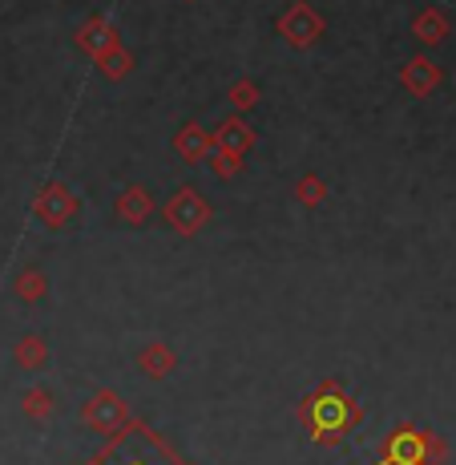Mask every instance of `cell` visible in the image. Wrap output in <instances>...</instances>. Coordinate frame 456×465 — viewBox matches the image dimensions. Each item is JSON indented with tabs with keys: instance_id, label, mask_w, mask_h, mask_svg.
Returning a JSON list of instances; mask_svg holds the SVG:
<instances>
[{
	"instance_id": "1",
	"label": "cell",
	"mask_w": 456,
	"mask_h": 465,
	"mask_svg": "<svg viewBox=\"0 0 456 465\" xmlns=\"http://www.w3.org/2000/svg\"><path fill=\"white\" fill-rule=\"evenodd\" d=\"M299 417H303V425H307V433L315 437V441L332 445L355 421H360V405H355V401L347 397V392L339 389L335 381H324L307 401H303Z\"/></svg>"
},
{
	"instance_id": "2",
	"label": "cell",
	"mask_w": 456,
	"mask_h": 465,
	"mask_svg": "<svg viewBox=\"0 0 456 465\" xmlns=\"http://www.w3.org/2000/svg\"><path fill=\"white\" fill-rule=\"evenodd\" d=\"M432 453H441V441L420 433L412 425H400L383 445V458L375 465H432Z\"/></svg>"
},
{
	"instance_id": "3",
	"label": "cell",
	"mask_w": 456,
	"mask_h": 465,
	"mask_svg": "<svg viewBox=\"0 0 456 465\" xmlns=\"http://www.w3.org/2000/svg\"><path fill=\"white\" fill-rule=\"evenodd\" d=\"M166 223L178 235H199L210 223V203H202V194L194 191V186H182V191L166 203Z\"/></svg>"
},
{
	"instance_id": "4",
	"label": "cell",
	"mask_w": 456,
	"mask_h": 465,
	"mask_svg": "<svg viewBox=\"0 0 456 465\" xmlns=\"http://www.w3.org/2000/svg\"><path fill=\"white\" fill-rule=\"evenodd\" d=\"M82 421L93 429V433H118V429L125 425V405H121V397H118V392H110V389H97L93 397L85 401Z\"/></svg>"
},
{
	"instance_id": "5",
	"label": "cell",
	"mask_w": 456,
	"mask_h": 465,
	"mask_svg": "<svg viewBox=\"0 0 456 465\" xmlns=\"http://www.w3.org/2000/svg\"><path fill=\"white\" fill-rule=\"evenodd\" d=\"M33 211H37V219L44 223V227H65V223L77 214V194L61 183H49V186H41Z\"/></svg>"
},
{
	"instance_id": "6",
	"label": "cell",
	"mask_w": 456,
	"mask_h": 465,
	"mask_svg": "<svg viewBox=\"0 0 456 465\" xmlns=\"http://www.w3.org/2000/svg\"><path fill=\"white\" fill-rule=\"evenodd\" d=\"M279 33H283V41H291L303 49V45L324 37V16H319L311 5H291L287 13L279 16Z\"/></svg>"
},
{
	"instance_id": "7",
	"label": "cell",
	"mask_w": 456,
	"mask_h": 465,
	"mask_svg": "<svg viewBox=\"0 0 456 465\" xmlns=\"http://www.w3.org/2000/svg\"><path fill=\"white\" fill-rule=\"evenodd\" d=\"M113 45H121L118 41V29H113L105 16H93V21H85L82 29H77V49L89 53V57H102V53H110Z\"/></svg>"
},
{
	"instance_id": "8",
	"label": "cell",
	"mask_w": 456,
	"mask_h": 465,
	"mask_svg": "<svg viewBox=\"0 0 456 465\" xmlns=\"http://www.w3.org/2000/svg\"><path fill=\"white\" fill-rule=\"evenodd\" d=\"M400 82H404L408 94H416V97H428L436 85H441V69L432 65L428 57H412L404 69H400Z\"/></svg>"
},
{
	"instance_id": "9",
	"label": "cell",
	"mask_w": 456,
	"mask_h": 465,
	"mask_svg": "<svg viewBox=\"0 0 456 465\" xmlns=\"http://www.w3.org/2000/svg\"><path fill=\"white\" fill-rule=\"evenodd\" d=\"M174 150L186 158V163H202V158L214 154V134H207L202 126H194V122H190V126L174 138Z\"/></svg>"
},
{
	"instance_id": "10",
	"label": "cell",
	"mask_w": 456,
	"mask_h": 465,
	"mask_svg": "<svg viewBox=\"0 0 456 465\" xmlns=\"http://www.w3.org/2000/svg\"><path fill=\"white\" fill-rule=\"evenodd\" d=\"M250 142H255V134H250V126H243V118H230L214 130V146L230 150V154H247Z\"/></svg>"
},
{
	"instance_id": "11",
	"label": "cell",
	"mask_w": 456,
	"mask_h": 465,
	"mask_svg": "<svg viewBox=\"0 0 456 465\" xmlns=\"http://www.w3.org/2000/svg\"><path fill=\"white\" fill-rule=\"evenodd\" d=\"M150 211H154V199H150L146 186H130V191L118 199V214L125 223H133V227H138V223H146Z\"/></svg>"
},
{
	"instance_id": "12",
	"label": "cell",
	"mask_w": 456,
	"mask_h": 465,
	"mask_svg": "<svg viewBox=\"0 0 456 465\" xmlns=\"http://www.w3.org/2000/svg\"><path fill=\"white\" fill-rule=\"evenodd\" d=\"M13 356H16V364H21V369L37 372V369H44V364H49V344H44V336L29 332L24 340H16Z\"/></svg>"
},
{
	"instance_id": "13",
	"label": "cell",
	"mask_w": 456,
	"mask_h": 465,
	"mask_svg": "<svg viewBox=\"0 0 456 465\" xmlns=\"http://www.w3.org/2000/svg\"><path fill=\"white\" fill-rule=\"evenodd\" d=\"M13 292H16V300H24V303H37V300H44V292H49V280H44V272H41V267H24V272L16 275Z\"/></svg>"
},
{
	"instance_id": "14",
	"label": "cell",
	"mask_w": 456,
	"mask_h": 465,
	"mask_svg": "<svg viewBox=\"0 0 456 465\" xmlns=\"http://www.w3.org/2000/svg\"><path fill=\"white\" fill-rule=\"evenodd\" d=\"M412 33H416V37L424 41V45H436V41L449 37V21H444V13H436V8H424V13L416 16Z\"/></svg>"
},
{
	"instance_id": "15",
	"label": "cell",
	"mask_w": 456,
	"mask_h": 465,
	"mask_svg": "<svg viewBox=\"0 0 456 465\" xmlns=\"http://www.w3.org/2000/svg\"><path fill=\"white\" fill-rule=\"evenodd\" d=\"M138 364H141L146 377H166V372L174 369V352H170L166 344H150V348H141Z\"/></svg>"
},
{
	"instance_id": "16",
	"label": "cell",
	"mask_w": 456,
	"mask_h": 465,
	"mask_svg": "<svg viewBox=\"0 0 456 465\" xmlns=\"http://www.w3.org/2000/svg\"><path fill=\"white\" fill-rule=\"evenodd\" d=\"M97 65H102V74L110 77V82H121V77L133 69V57L121 49V45H113L110 53H102V57H97Z\"/></svg>"
},
{
	"instance_id": "17",
	"label": "cell",
	"mask_w": 456,
	"mask_h": 465,
	"mask_svg": "<svg viewBox=\"0 0 456 465\" xmlns=\"http://www.w3.org/2000/svg\"><path fill=\"white\" fill-rule=\"evenodd\" d=\"M21 409H24V417H33V421H49V417H53V392L37 384V389L24 392Z\"/></svg>"
},
{
	"instance_id": "18",
	"label": "cell",
	"mask_w": 456,
	"mask_h": 465,
	"mask_svg": "<svg viewBox=\"0 0 456 465\" xmlns=\"http://www.w3.org/2000/svg\"><path fill=\"white\" fill-rule=\"evenodd\" d=\"M295 194H299V203H307V207H319V203L327 199V186L319 183L315 174H307V178H299V183H295Z\"/></svg>"
},
{
	"instance_id": "19",
	"label": "cell",
	"mask_w": 456,
	"mask_h": 465,
	"mask_svg": "<svg viewBox=\"0 0 456 465\" xmlns=\"http://www.w3.org/2000/svg\"><path fill=\"white\" fill-rule=\"evenodd\" d=\"M105 453H110V458H118V450H113V445H110ZM118 465H174V458H170V450L162 445V450H158V458H150V453H133V450H130L125 458H118Z\"/></svg>"
},
{
	"instance_id": "20",
	"label": "cell",
	"mask_w": 456,
	"mask_h": 465,
	"mask_svg": "<svg viewBox=\"0 0 456 465\" xmlns=\"http://www.w3.org/2000/svg\"><path fill=\"white\" fill-rule=\"evenodd\" d=\"M238 166H243V154H230V150H218V146H214V174H218V178H230V174H238Z\"/></svg>"
},
{
	"instance_id": "21",
	"label": "cell",
	"mask_w": 456,
	"mask_h": 465,
	"mask_svg": "<svg viewBox=\"0 0 456 465\" xmlns=\"http://www.w3.org/2000/svg\"><path fill=\"white\" fill-rule=\"evenodd\" d=\"M230 102H235V105H238V110H250V105H255V102H258V89H255V85H250V82H243V85H235V89H230Z\"/></svg>"
}]
</instances>
